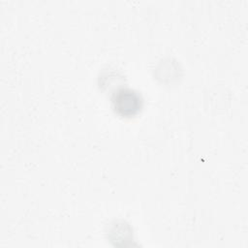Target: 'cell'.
I'll use <instances>...</instances> for the list:
<instances>
[{"mask_svg":"<svg viewBox=\"0 0 248 248\" xmlns=\"http://www.w3.org/2000/svg\"><path fill=\"white\" fill-rule=\"evenodd\" d=\"M112 104L115 111L122 116H133L140 110L142 99L136 91L122 88L114 94Z\"/></svg>","mask_w":248,"mask_h":248,"instance_id":"cell-1","label":"cell"}]
</instances>
